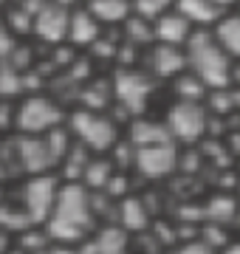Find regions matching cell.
Returning a JSON list of instances; mask_svg holds the SVG:
<instances>
[{
  "mask_svg": "<svg viewBox=\"0 0 240 254\" xmlns=\"http://www.w3.org/2000/svg\"><path fill=\"white\" fill-rule=\"evenodd\" d=\"M186 51V68L201 76L209 91H221V88H232V60L221 46L209 28H195V34L189 37V43L184 46Z\"/></svg>",
  "mask_w": 240,
  "mask_h": 254,
  "instance_id": "1",
  "label": "cell"
},
{
  "mask_svg": "<svg viewBox=\"0 0 240 254\" xmlns=\"http://www.w3.org/2000/svg\"><path fill=\"white\" fill-rule=\"evenodd\" d=\"M93 229V203L82 184H68L60 190L54 215L48 220V235L54 240H79Z\"/></svg>",
  "mask_w": 240,
  "mask_h": 254,
  "instance_id": "2",
  "label": "cell"
},
{
  "mask_svg": "<svg viewBox=\"0 0 240 254\" xmlns=\"http://www.w3.org/2000/svg\"><path fill=\"white\" fill-rule=\"evenodd\" d=\"M167 130L176 144H195L209 133V110L203 102H181L176 99L164 119Z\"/></svg>",
  "mask_w": 240,
  "mask_h": 254,
  "instance_id": "3",
  "label": "cell"
},
{
  "mask_svg": "<svg viewBox=\"0 0 240 254\" xmlns=\"http://www.w3.org/2000/svg\"><path fill=\"white\" fill-rule=\"evenodd\" d=\"M71 130L74 136L82 141L85 147L91 150H111L119 141V130H116V122L105 119L96 110H76L71 116Z\"/></svg>",
  "mask_w": 240,
  "mask_h": 254,
  "instance_id": "4",
  "label": "cell"
},
{
  "mask_svg": "<svg viewBox=\"0 0 240 254\" xmlns=\"http://www.w3.org/2000/svg\"><path fill=\"white\" fill-rule=\"evenodd\" d=\"M181 167V153L176 141H161V144L136 147V170L147 181H161L170 178Z\"/></svg>",
  "mask_w": 240,
  "mask_h": 254,
  "instance_id": "5",
  "label": "cell"
},
{
  "mask_svg": "<svg viewBox=\"0 0 240 254\" xmlns=\"http://www.w3.org/2000/svg\"><path fill=\"white\" fill-rule=\"evenodd\" d=\"M150 91H153V76L136 71V68H121L113 76V96L119 99V105L127 110L130 116H136V113L144 110V105L150 99Z\"/></svg>",
  "mask_w": 240,
  "mask_h": 254,
  "instance_id": "6",
  "label": "cell"
},
{
  "mask_svg": "<svg viewBox=\"0 0 240 254\" xmlns=\"http://www.w3.org/2000/svg\"><path fill=\"white\" fill-rule=\"evenodd\" d=\"M62 119V110L57 108L51 99H43V96H31L20 105L17 113V127L28 136H43V133H51Z\"/></svg>",
  "mask_w": 240,
  "mask_h": 254,
  "instance_id": "7",
  "label": "cell"
},
{
  "mask_svg": "<svg viewBox=\"0 0 240 254\" xmlns=\"http://www.w3.org/2000/svg\"><path fill=\"white\" fill-rule=\"evenodd\" d=\"M186 71V51L181 46L156 43L147 57V73L153 79H176Z\"/></svg>",
  "mask_w": 240,
  "mask_h": 254,
  "instance_id": "8",
  "label": "cell"
},
{
  "mask_svg": "<svg viewBox=\"0 0 240 254\" xmlns=\"http://www.w3.org/2000/svg\"><path fill=\"white\" fill-rule=\"evenodd\" d=\"M23 203H26V215L31 218V223L46 220L57 203L54 178H34V181H28L26 190H23Z\"/></svg>",
  "mask_w": 240,
  "mask_h": 254,
  "instance_id": "9",
  "label": "cell"
},
{
  "mask_svg": "<svg viewBox=\"0 0 240 254\" xmlns=\"http://www.w3.org/2000/svg\"><path fill=\"white\" fill-rule=\"evenodd\" d=\"M68 28H71V11L62 9L60 3H48V6H43L34 14V31L46 43H62V40H68Z\"/></svg>",
  "mask_w": 240,
  "mask_h": 254,
  "instance_id": "10",
  "label": "cell"
},
{
  "mask_svg": "<svg viewBox=\"0 0 240 254\" xmlns=\"http://www.w3.org/2000/svg\"><path fill=\"white\" fill-rule=\"evenodd\" d=\"M17 158H20V167L26 173H46L48 167H54L57 158L48 147V138L46 136H26L17 141Z\"/></svg>",
  "mask_w": 240,
  "mask_h": 254,
  "instance_id": "11",
  "label": "cell"
},
{
  "mask_svg": "<svg viewBox=\"0 0 240 254\" xmlns=\"http://www.w3.org/2000/svg\"><path fill=\"white\" fill-rule=\"evenodd\" d=\"M153 28H156V43H164V46H181V48H184L186 43H189V37L195 34V26L176 9L167 11V14H161V17L153 23Z\"/></svg>",
  "mask_w": 240,
  "mask_h": 254,
  "instance_id": "12",
  "label": "cell"
},
{
  "mask_svg": "<svg viewBox=\"0 0 240 254\" xmlns=\"http://www.w3.org/2000/svg\"><path fill=\"white\" fill-rule=\"evenodd\" d=\"M176 11H181L195 28H215V23L226 14L223 9H218L212 0H178Z\"/></svg>",
  "mask_w": 240,
  "mask_h": 254,
  "instance_id": "13",
  "label": "cell"
},
{
  "mask_svg": "<svg viewBox=\"0 0 240 254\" xmlns=\"http://www.w3.org/2000/svg\"><path fill=\"white\" fill-rule=\"evenodd\" d=\"M238 215H240V198L238 195H229V192H215L203 203V218L212 220V223L229 226V223L238 220Z\"/></svg>",
  "mask_w": 240,
  "mask_h": 254,
  "instance_id": "14",
  "label": "cell"
},
{
  "mask_svg": "<svg viewBox=\"0 0 240 254\" xmlns=\"http://www.w3.org/2000/svg\"><path fill=\"white\" fill-rule=\"evenodd\" d=\"M209 31L232 60H240V11H226Z\"/></svg>",
  "mask_w": 240,
  "mask_h": 254,
  "instance_id": "15",
  "label": "cell"
},
{
  "mask_svg": "<svg viewBox=\"0 0 240 254\" xmlns=\"http://www.w3.org/2000/svg\"><path fill=\"white\" fill-rule=\"evenodd\" d=\"M99 20L93 17L88 9H76L71 11V28H68V40L74 46H93L99 40Z\"/></svg>",
  "mask_w": 240,
  "mask_h": 254,
  "instance_id": "16",
  "label": "cell"
},
{
  "mask_svg": "<svg viewBox=\"0 0 240 254\" xmlns=\"http://www.w3.org/2000/svg\"><path fill=\"white\" fill-rule=\"evenodd\" d=\"M88 11L105 26H121L133 14V0H88Z\"/></svg>",
  "mask_w": 240,
  "mask_h": 254,
  "instance_id": "17",
  "label": "cell"
},
{
  "mask_svg": "<svg viewBox=\"0 0 240 254\" xmlns=\"http://www.w3.org/2000/svg\"><path fill=\"white\" fill-rule=\"evenodd\" d=\"M127 252V237L124 229H102L99 235L88 240L79 254H124Z\"/></svg>",
  "mask_w": 240,
  "mask_h": 254,
  "instance_id": "18",
  "label": "cell"
},
{
  "mask_svg": "<svg viewBox=\"0 0 240 254\" xmlns=\"http://www.w3.org/2000/svg\"><path fill=\"white\" fill-rule=\"evenodd\" d=\"M173 93H176V99H181V102H203V105H206L209 85L186 68L181 76H176V79H173Z\"/></svg>",
  "mask_w": 240,
  "mask_h": 254,
  "instance_id": "19",
  "label": "cell"
},
{
  "mask_svg": "<svg viewBox=\"0 0 240 254\" xmlns=\"http://www.w3.org/2000/svg\"><path fill=\"white\" fill-rule=\"evenodd\" d=\"M161 141H173L164 122H144V119L133 122V127H130V144L147 147V144H161Z\"/></svg>",
  "mask_w": 240,
  "mask_h": 254,
  "instance_id": "20",
  "label": "cell"
},
{
  "mask_svg": "<svg viewBox=\"0 0 240 254\" xmlns=\"http://www.w3.org/2000/svg\"><path fill=\"white\" fill-rule=\"evenodd\" d=\"M119 223L124 232H144L150 226V212L144 200L139 198H121L119 206Z\"/></svg>",
  "mask_w": 240,
  "mask_h": 254,
  "instance_id": "21",
  "label": "cell"
},
{
  "mask_svg": "<svg viewBox=\"0 0 240 254\" xmlns=\"http://www.w3.org/2000/svg\"><path fill=\"white\" fill-rule=\"evenodd\" d=\"M124 40H127L130 46L136 48H144V46H156V28H153V20L147 17H139V14H130L124 23Z\"/></svg>",
  "mask_w": 240,
  "mask_h": 254,
  "instance_id": "22",
  "label": "cell"
},
{
  "mask_svg": "<svg viewBox=\"0 0 240 254\" xmlns=\"http://www.w3.org/2000/svg\"><path fill=\"white\" fill-rule=\"evenodd\" d=\"M111 178H113V164L102 161V158L88 161V167H85V173H82V181L88 190H105L111 184Z\"/></svg>",
  "mask_w": 240,
  "mask_h": 254,
  "instance_id": "23",
  "label": "cell"
},
{
  "mask_svg": "<svg viewBox=\"0 0 240 254\" xmlns=\"http://www.w3.org/2000/svg\"><path fill=\"white\" fill-rule=\"evenodd\" d=\"M201 240L206 246H212L215 252H226L232 246V232L229 226H223V223H212V220H203V226H201Z\"/></svg>",
  "mask_w": 240,
  "mask_h": 254,
  "instance_id": "24",
  "label": "cell"
},
{
  "mask_svg": "<svg viewBox=\"0 0 240 254\" xmlns=\"http://www.w3.org/2000/svg\"><path fill=\"white\" fill-rule=\"evenodd\" d=\"M178 0H133V14H139V17H147L156 23L161 14L176 9Z\"/></svg>",
  "mask_w": 240,
  "mask_h": 254,
  "instance_id": "25",
  "label": "cell"
},
{
  "mask_svg": "<svg viewBox=\"0 0 240 254\" xmlns=\"http://www.w3.org/2000/svg\"><path fill=\"white\" fill-rule=\"evenodd\" d=\"M17 91H20V73L14 71V65L3 63V68H0V93L9 96V93H17Z\"/></svg>",
  "mask_w": 240,
  "mask_h": 254,
  "instance_id": "26",
  "label": "cell"
},
{
  "mask_svg": "<svg viewBox=\"0 0 240 254\" xmlns=\"http://www.w3.org/2000/svg\"><path fill=\"white\" fill-rule=\"evenodd\" d=\"M105 195H111V198H127V178H124V173H113L111 184L105 187Z\"/></svg>",
  "mask_w": 240,
  "mask_h": 254,
  "instance_id": "27",
  "label": "cell"
},
{
  "mask_svg": "<svg viewBox=\"0 0 240 254\" xmlns=\"http://www.w3.org/2000/svg\"><path fill=\"white\" fill-rule=\"evenodd\" d=\"M178 254H221V252H215L212 246H206L201 237H198V240H186V243L178 249Z\"/></svg>",
  "mask_w": 240,
  "mask_h": 254,
  "instance_id": "28",
  "label": "cell"
},
{
  "mask_svg": "<svg viewBox=\"0 0 240 254\" xmlns=\"http://www.w3.org/2000/svg\"><path fill=\"white\" fill-rule=\"evenodd\" d=\"M43 246H46V240H43V237H34V235H26V237H23V249H37V252H40V249H43Z\"/></svg>",
  "mask_w": 240,
  "mask_h": 254,
  "instance_id": "29",
  "label": "cell"
},
{
  "mask_svg": "<svg viewBox=\"0 0 240 254\" xmlns=\"http://www.w3.org/2000/svg\"><path fill=\"white\" fill-rule=\"evenodd\" d=\"M215 6H218V9H223V11H229L232 6H238L240 0H212Z\"/></svg>",
  "mask_w": 240,
  "mask_h": 254,
  "instance_id": "30",
  "label": "cell"
},
{
  "mask_svg": "<svg viewBox=\"0 0 240 254\" xmlns=\"http://www.w3.org/2000/svg\"><path fill=\"white\" fill-rule=\"evenodd\" d=\"M223 254H240V240H238V243H232V246H229V249H226Z\"/></svg>",
  "mask_w": 240,
  "mask_h": 254,
  "instance_id": "31",
  "label": "cell"
},
{
  "mask_svg": "<svg viewBox=\"0 0 240 254\" xmlns=\"http://www.w3.org/2000/svg\"><path fill=\"white\" fill-rule=\"evenodd\" d=\"M11 254H26V252H11Z\"/></svg>",
  "mask_w": 240,
  "mask_h": 254,
  "instance_id": "32",
  "label": "cell"
},
{
  "mask_svg": "<svg viewBox=\"0 0 240 254\" xmlns=\"http://www.w3.org/2000/svg\"><path fill=\"white\" fill-rule=\"evenodd\" d=\"M238 198H240V184H238Z\"/></svg>",
  "mask_w": 240,
  "mask_h": 254,
  "instance_id": "33",
  "label": "cell"
}]
</instances>
